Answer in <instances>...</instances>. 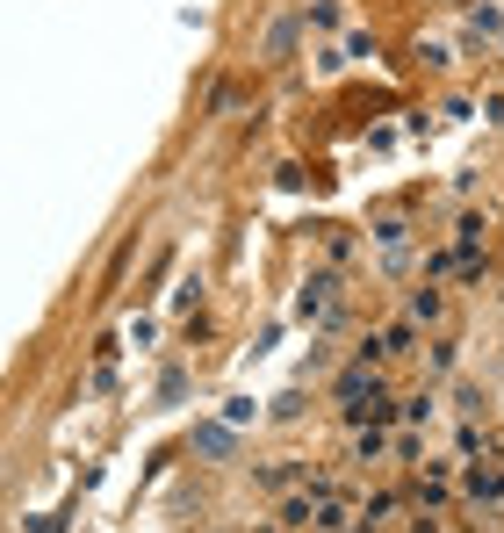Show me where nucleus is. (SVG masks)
<instances>
[{"label":"nucleus","mask_w":504,"mask_h":533,"mask_svg":"<svg viewBox=\"0 0 504 533\" xmlns=\"http://www.w3.org/2000/svg\"><path fill=\"white\" fill-rule=\"evenodd\" d=\"M440 311H447V296H440V289H410V324H432Z\"/></svg>","instance_id":"1"},{"label":"nucleus","mask_w":504,"mask_h":533,"mask_svg":"<svg viewBox=\"0 0 504 533\" xmlns=\"http://www.w3.org/2000/svg\"><path fill=\"white\" fill-rule=\"evenodd\" d=\"M469 29H476V36H498V29H504V7H498V0L469 7Z\"/></svg>","instance_id":"2"},{"label":"nucleus","mask_w":504,"mask_h":533,"mask_svg":"<svg viewBox=\"0 0 504 533\" xmlns=\"http://www.w3.org/2000/svg\"><path fill=\"white\" fill-rule=\"evenodd\" d=\"M346 15H339V0H317V7H302V29H339Z\"/></svg>","instance_id":"3"},{"label":"nucleus","mask_w":504,"mask_h":533,"mask_svg":"<svg viewBox=\"0 0 504 533\" xmlns=\"http://www.w3.org/2000/svg\"><path fill=\"white\" fill-rule=\"evenodd\" d=\"M382 447H390V439H382V426H368L361 439H353V461H382Z\"/></svg>","instance_id":"4"},{"label":"nucleus","mask_w":504,"mask_h":533,"mask_svg":"<svg viewBox=\"0 0 504 533\" xmlns=\"http://www.w3.org/2000/svg\"><path fill=\"white\" fill-rule=\"evenodd\" d=\"M469 490H476V498H504V469H483V476H469Z\"/></svg>","instance_id":"5"},{"label":"nucleus","mask_w":504,"mask_h":533,"mask_svg":"<svg viewBox=\"0 0 504 533\" xmlns=\"http://www.w3.org/2000/svg\"><path fill=\"white\" fill-rule=\"evenodd\" d=\"M432 411H440V404H432V390H425V397H403V419H410V426H425Z\"/></svg>","instance_id":"6"},{"label":"nucleus","mask_w":504,"mask_h":533,"mask_svg":"<svg viewBox=\"0 0 504 533\" xmlns=\"http://www.w3.org/2000/svg\"><path fill=\"white\" fill-rule=\"evenodd\" d=\"M296 476H302L296 461H282V469H267V476H260V483H267V490H289V483H296Z\"/></svg>","instance_id":"7"},{"label":"nucleus","mask_w":504,"mask_h":533,"mask_svg":"<svg viewBox=\"0 0 504 533\" xmlns=\"http://www.w3.org/2000/svg\"><path fill=\"white\" fill-rule=\"evenodd\" d=\"M410 533H440V519H425V512H418V519H410Z\"/></svg>","instance_id":"8"}]
</instances>
